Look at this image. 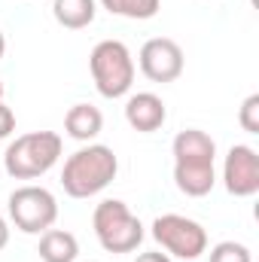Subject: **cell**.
<instances>
[{
  "label": "cell",
  "mask_w": 259,
  "mask_h": 262,
  "mask_svg": "<svg viewBox=\"0 0 259 262\" xmlns=\"http://www.w3.org/2000/svg\"><path fill=\"white\" fill-rule=\"evenodd\" d=\"M116 171H119L116 152L104 143H89L79 146L73 156H67L61 186L70 198H92L116 180Z\"/></svg>",
  "instance_id": "cell-1"
},
{
  "label": "cell",
  "mask_w": 259,
  "mask_h": 262,
  "mask_svg": "<svg viewBox=\"0 0 259 262\" xmlns=\"http://www.w3.org/2000/svg\"><path fill=\"white\" fill-rule=\"evenodd\" d=\"M61 149H64L61 134H55V131H28V134H18L6 146L3 168L15 180H37V177H43L55 168V162L61 159Z\"/></svg>",
  "instance_id": "cell-2"
},
{
  "label": "cell",
  "mask_w": 259,
  "mask_h": 262,
  "mask_svg": "<svg viewBox=\"0 0 259 262\" xmlns=\"http://www.w3.org/2000/svg\"><path fill=\"white\" fill-rule=\"evenodd\" d=\"M89 70L101 98L116 101L134 85V58L122 40H101L89 55Z\"/></svg>",
  "instance_id": "cell-3"
},
{
  "label": "cell",
  "mask_w": 259,
  "mask_h": 262,
  "mask_svg": "<svg viewBox=\"0 0 259 262\" xmlns=\"http://www.w3.org/2000/svg\"><path fill=\"white\" fill-rule=\"evenodd\" d=\"M92 229L98 235V244L107 253H134L143 241V223L119 198H107L95 207Z\"/></svg>",
  "instance_id": "cell-4"
},
{
  "label": "cell",
  "mask_w": 259,
  "mask_h": 262,
  "mask_svg": "<svg viewBox=\"0 0 259 262\" xmlns=\"http://www.w3.org/2000/svg\"><path fill=\"white\" fill-rule=\"evenodd\" d=\"M6 204H9L6 210H9L12 226L25 235H43L58 220V201L46 186H34V183L18 186Z\"/></svg>",
  "instance_id": "cell-5"
},
{
  "label": "cell",
  "mask_w": 259,
  "mask_h": 262,
  "mask_svg": "<svg viewBox=\"0 0 259 262\" xmlns=\"http://www.w3.org/2000/svg\"><path fill=\"white\" fill-rule=\"evenodd\" d=\"M153 238L165 253H171L177 259H198L201 253H207L204 226L189 220V216H180V213L156 216L153 220Z\"/></svg>",
  "instance_id": "cell-6"
},
{
  "label": "cell",
  "mask_w": 259,
  "mask_h": 262,
  "mask_svg": "<svg viewBox=\"0 0 259 262\" xmlns=\"http://www.w3.org/2000/svg\"><path fill=\"white\" fill-rule=\"evenodd\" d=\"M137 61L149 82H174L183 73V49L171 37H153L140 46Z\"/></svg>",
  "instance_id": "cell-7"
},
{
  "label": "cell",
  "mask_w": 259,
  "mask_h": 262,
  "mask_svg": "<svg viewBox=\"0 0 259 262\" xmlns=\"http://www.w3.org/2000/svg\"><path fill=\"white\" fill-rule=\"evenodd\" d=\"M223 183L226 192L235 198H250L259 192V156L253 146L247 143H235L226 152L223 162Z\"/></svg>",
  "instance_id": "cell-8"
},
{
  "label": "cell",
  "mask_w": 259,
  "mask_h": 262,
  "mask_svg": "<svg viewBox=\"0 0 259 262\" xmlns=\"http://www.w3.org/2000/svg\"><path fill=\"white\" fill-rule=\"evenodd\" d=\"M168 119V110H165V101L153 92H137L125 101V122L140 134H153L165 125Z\"/></svg>",
  "instance_id": "cell-9"
},
{
  "label": "cell",
  "mask_w": 259,
  "mask_h": 262,
  "mask_svg": "<svg viewBox=\"0 0 259 262\" xmlns=\"http://www.w3.org/2000/svg\"><path fill=\"white\" fill-rule=\"evenodd\" d=\"M174 183L183 195L204 198L217 186L213 162H174Z\"/></svg>",
  "instance_id": "cell-10"
},
{
  "label": "cell",
  "mask_w": 259,
  "mask_h": 262,
  "mask_svg": "<svg viewBox=\"0 0 259 262\" xmlns=\"http://www.w3.org/2000/svg\"><path fill=\"white\" fill-rule=\"evenodd\" d=\"M174 162H213L217 159V143L207 131L186 128L174 137Z\"/></svg>",
  "instance_id": "cell-11"
},
{
  "label": "cell",
  "mask_w": 259,
  "mask_h": 262,
  "mask_svg": "<svg viewBox=\"0 0 259 262\" xmlns=\"http://www.w3.org/2000/svg\"><path fill=\"white\" fill-rule=\"evenodd\" d=\"M64 131L67 137H73L79 143H92L104 131V116L92 104H73L64 116Z\"/></svg>",
  "instance_id": "cell-12"
},
{
  "label": "cell",
  "mask_w": 259,
  "mask_h": 262,
  "mask_svg": "<svg viewBox=\"0 0 259 262\" xmlns=\"http://www.w3.org/2000/svg\"><path fill=\"white\" fill-rule=\"evenodd\" d=\"M43 262H76L79 256V241L73 232L64 229H46L40 235V247H37Z\"/></svg>",
  "instance_id": "cell-13"
},
{
  "label": "cell",
  "mask_w": 259,
  "mask_h": 262,
  "mask_svg": "<svg viewBox=\"0 0 259 262\" xmlns=\"http://www.w3.org/2000/svg\"><path fill=\"white\" fill-rule=\"evenodd\" d=\"M98 3L95 0H52V15L67 31H82L95 21Z\"/></svg>",
  "instance_id": "cell-14"
},
{
  "label": "cell",
  "mask_w": 259,
  "mask_h": 262,
  "mask_svg": "<svg viewBox=\"0 0 259 262\" xmlns=\"http://www.w3.org/2000/svg\"><path fill=\"white\" fill-rule=\"evenodd\" d=\"M101 6L113 15H122V18H134V21H146V18H156L159 9H162V0H101Z\"/></svg>",
  "instance_id": "cell-15"
},
{
  "label": "cell",
  "mask_w": 259,
  "mask_h": 262,
  "mask_svg": "<svg viewBox=\"0 0 259 262\" xmlns=\"http://www.w3.org/2000/svg\"><path fill=\"white\" fill-rule=\"evenodd\" d=\"M210 262H253L250 250L238 241H220L210 250Z\"/></svg>",
  "instance_id": "cell-16"
},
{
  "label": "cell",
  "mask_w": 259,
  "mask_h": 262,
  "mask_svg": "<svg viewBox=\"0 0 259 262\" xmlns=\"http://www.w3.org/2000/svg\"><path fill=\"white\" fill-rule=\"evenodd\" d=\"M238 122L247 134H259V95H250L241 110H238Z\"/></svg>",
  "instance_id": "cell-17"
},
{
  "label": "cell",
  "mask_w": 259,
  "mask_h": 262,
  "mask_svg": "<svg viewBox=\"0 0 259 262\" xmlns=\"http://www.w3.org/2000/svg\"><path fill=\"white\" fill-rule=\"evenodd\" d=\"M12 131H15V113L0 101V140H6Z\"/></svg>",
  "instance_id": "cell-18"
},
{
  "label": "cell",
  "mask_w": 259,
  "mask_h": 262,
  "mask_svg": "<svg viewBox=\"0 0 259 262\" xmlns=\"http://www.w3.org/2000/svg\"><path fill=\"white\" fill-rule=\"evenodd\" d=\"M134 262H171V256L162 253V250H146V253H140Z\"/></svg>",
  "instance_id": "cell-19"
},
{
  "label": "cell",
  "mask_w": 259,
  "mask_h": 262,
  "mask_svg": "<svg viewBox=\"0 0 259 262\" xmlns=\"http://www.w3.org/2000/svg\"><path fill=\"white\" fill-rule=\"evenodd\" d=\"M6 244H9V223L0 216V250H3Z\"/></svg>",
  "instance_id": "cell-20"
},
{
  "label": "cell",
  "mask_w": 259,
  "mask_h": 262,
  "mask_svg": "<svg viewBox=\"0 0 259 262\" xmlns=\"http://www.w3.org/2000/svg\"><path fill=\"white\" fill-rule=\"evenodd\" d=\"M3 52H6V37H3V31H0V58H3Z\"/></svg>",
  "instance_id": "cell-21"
},
{
  "label": "cell",
  "mask_w": 259,
  "mask_h": 262,
  "mask_svg": "<svg viewBox=\"0 0 259 262\" xmlns=\"http://www.w3.org/2000/svg\"><path fill=\"white\" fill-rule=\"evenodd\" d=\"M0 101H3V82H0Z\"/></svg>",
  "instance_id": "cell-22"
}]
</instances>
